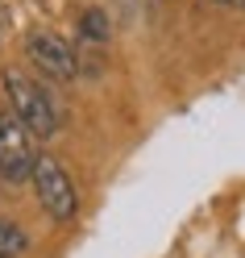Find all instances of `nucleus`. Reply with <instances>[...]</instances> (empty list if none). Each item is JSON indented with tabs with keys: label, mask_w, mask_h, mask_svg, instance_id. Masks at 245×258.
<instances>
[{
	"label": "nucleus",
	"mask_w": 245,
	"mask_h": 258,
	"mask_svg": "<svg viewBox=\"0 0 245 258\" xmlns=\"http://www.w3.org/2000/svg\"><path fill=\"white\" fill-rule=\"evenodd\" d=\"M5 92H9V112L17 117L34 138H54L58 134V104L50 100L38 79H29L21 71H5Z\"/></svg>",
	"instance_id": "obj_1"
},
{
	"label": "nucleus",
	"mask_w": 245,
	"mask_h": 258,
	"mask_svg": "<svg viewBox=\"0 0 245 258\" xmlns=\"http://www.w3.org/2000/svg\"><path fill=\"white\" fill-rule=\"evenodd\" d=\"M29 179H34L38 204L46 208V217H50V221H58V225L75 221V213H79V196H75V183H71V175L62 171V163H58V158H46V154H42Z\"/></svg>",
	"instance_id": "obj_2"
},
{
	"label": "nucleus",
	"mask_w": 245,
	"mask_h": 258,
	"mask_svg": "<svg viewBox=\"0 0 245 258\" xmlns=\"http://www.w3.org/2000/svg\"><path fill=\"white\" fill-rule=\"evenodd\" d=\"M38 146L34 134L13 117V112H0V179L5 183H25L38 167Z\"/></svg>",
	"instance_id": "obj_3"
},
{
	"label": "nucleus",
	"mask_w": 245,
	"mask_h": 258,
	"mask_svg": "<svg viewBox=\"0 0 245 258\" xmlns=\"http://www.w3.org/2000/svg\"><path fill=\"white\" fill-rule=\"evenodd\" d=\"M25 54L34 58V67H42L50 79H75L79 75V58H75V46L62 42L50 29H34L25 38Z\"/></svg>",
	"instance_id": "obj_4"
},
{
	"label": "nucleus",
	"mask_w": 245,
	"mask_h": 258,
	"mask_svg": "<svg viewBox=\"0 0 245 258\" xmlns=\"http://www.w3.org/2000/svg\"><path fill=\"white\" fill-rule=\"evenodd\" d=\"M79 34H84V42L92 46H104L108 42V34H112V25H108V13L104 9H88L84 17H79Z\"/></svg>",
	"instance_id": "obj_5"
},
{
	"label": "nucleus",
	"mask_w": 245,
	"mask_h": 258,
	"mask_svg": "<svg viewBox=\"0 0 245 258\" xmlns=\"http://www.w3.org/2000/svg\"><path fill=\"white\" fill-rule=\"evenodd\" d=\"M25 250H29V233L0 217V258H21Z\"/></svg>",
	"instance_id": "obj_6"
},
{
	"label": "nucleus",
	"mask_w": 245,
	"mask_h": 258,
	"mask_svg": "<svg viewBox=\"0 0 245 258\" xmlns=\"http://www.w3.org/2000/svg\"><path fill=\"white\" fill-rule=\"evenodd\" d=\"M212 5H224V9H241L245 0H212Z\"/></svg>",
	"instance_id": "obj_7"
}]
</instances>
